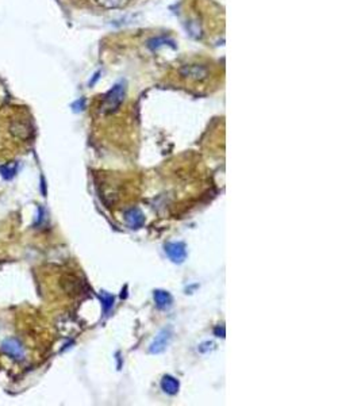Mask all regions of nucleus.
<instances>
[{"label":"nucleus","mask_w":361,"mask_h":406,"mask_svg":"<svg viewBox=\"0 0 361 406\" xmlns=\"http://www.w3.org/2000/svg\"><path fill=\"white\" fill-rule=\"evenodd\" d=\"M125 94H126V87L123 83L115 84L114 87L107 92V95L104 96L103 108L104 111L114 112L121 107L125 99Z\"/></svg>","instance_id":"nucleus-1"},{"label":"nucleus","mask_w":361,"mask_h":406,"mask_svg":"<svg viewBox=\"0 0 361 406\" xmlns=\"http://www.w3.org/2000/svg\"><path fill=\"white\" fill-rule=\"evenodd\" d=\"M182 76L191 80H204L208 77V68L202 64H187L180 69Z\"/></svg>","instance_id":"nucleus-2"},{"label":"nucleus","mask_w":361,"mask_h":406,"mask_svg":"<svg viewBox=\"0 0 361 406\" xmlns=\"http://www.w3.org/2000/svg\"><path fill=\"white\" fill-rule=\"evenodd\" d=\"M165 252L173 263H183L187 257L186 245L183 243H169L165 245Z\"/></svg>","instance_id":"nucleus-3"},{"label":"nucleus","mask_w":361,"mask_h":406,"mask_svg":"<svg viewBox=\"0 0 361 406\" xmlns=\"http://www.w3.org/2000/svg\"><path fill=\"white\" fill-rule=\"evenodd\" d=\"M172 340V331L171 329H164L160 332V335L155 338V341L152 342L151 345V354H160L163 352L168 346V344Z\"/></svg>","instance_id":"nucleus-4"},{"label":"nucleus","mask_w":361,"mask_h":406,"mask_svg":"<svg viewBox=\"0 0 361 406\" xmlns=\"http://www.w3.org/2000/svg\"><path fill=\"white\" fill-rule=\"evenodd\" d=\"M125 219H126V223L131 229H139L145 223V217H143L142 211L137 209V207H133L130 210H127L125 213Z\"/></svg>","instance_id":"nucleus-5"},{"label":"nucleus","mask_w":361,"mask_h":406,"mask_svg":"<svg viewBox=\"0 0 361 406\" xmlns=\"http://www.w3.org/2000/svg\"><path fill=\"white\" fill-rule=\"evenodd\" d=\"M3 351L8 356H12L15 359H22L23 358V351H22V346L18 341L15 340H7V341L3 342Z\"/></svg>","instance_id":"nucleus-6"},{"label":"nucleus","mask_w":361,"mask_h":406,"mask_svg":"<svg viewBox=\"0 0 361 406\" xmlns=\"http://www.w3.org/2000/svg\"><path fill=\"white\" fill-rule=\"evenodd\" d=\"M161 387H163V390L167 393V394H176L177 391H179V381L177 379H175L173 376H171V375H165L163 378V381H161Z\"/></svg>","instance_id":"nucleus-7"},{"label":"nucleus","mask_w":361,"mask_h":406,"mask_svg":"<svg viewBox=\"0 0 361 406\" xmlns=\"http://www.w3.org/2000/svg\"><path fill=\"white\" fill-rule=\"evenodd\" d=\"M155 301L159 309H167L172 305V297L169 293L163 290L155 291Z\"/></svg>","instance_id":"nucleus-8"},{"label":"nucleus","mask_w":361,"mask_h":406,"mask_svg":"<svg viewBox=\"0 0 361 406\" xmlns=\"http://www.w3.org/2000/svg\"><path fill=\"white\" fill-rule=\"evenodd\" d=\"M94 3L104 10H116V8L126 7L129 0H94Z\"/></svg>","instance_id":"nucleus-9"},{"label":"nucleus","mask_w":361,"mask_h":406,"mask_svg":"<svg viewBox=\"0 0 361 406\" xmlns=\"http://www.w3.org/2000/svg\"><path fill=\"white\" fill-rule=\"evenodd\" d=\"M100 299H102V303H103L104 311H108L114 305V297L108 293H102L100 294Z\"/></svg>","instance_id":"nucleus-10"}]
</instances>
